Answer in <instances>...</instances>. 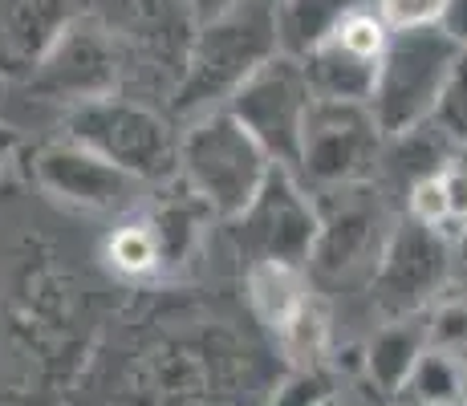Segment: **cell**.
Here are the masks:
<instances>
[{
    "instance_id": "1",
    "label": "cell",
    "mask_w": 467,
    "mask_h": 406,
    "mask_svg": "<svg viewBox=\"0 0 467 406\" xmlns=\"http://www.w3.org/2000/svg\"><path fill=\"white\" fill-rule=\"evenodd\" d=\"M276 53H281V45H276L268 0H244L232 13L200 25L175 74V94H171L175 119L195 122L212 110H223L236 98V89L256 69H265Z\"/></svg>"
},
{
    "instance_id": "2",
    "label": "cell",
    "mask_w": 467,
    "mask_h": 406,
    "mask_svg": "<svg viewBox=\"0 0 467 406\" xmlns=\"http://www.w3.org/2000/svg\"><path fill=\"white\" fill-rule=\"evenodd\" d=\"M276 162L228 110L187 122L179 134V179L212 215L236 220L260 195Z\"/></svg>"
},
{
    "instance_id": "3",
    "label": "cell",
    "mask_w": 467,
    "mask_h": 406,
    "mask_svg": "<svg viewBox=\"0 0 467 406\" xmlns=\"http://www.w3.org/2000/svg\"><path fill=\"white\" fill-rule=\"evenodd\" d=\"M66 139L94 151L134 183H167L179 175V134L167 114L134 98H102L66 110Z\"/></svg>"
},
{
    "instance_id": "4",
    "label": "cell",
    "mask_w": 467,
    "mask_h": 406,
    "mask_svg": "<svg viewBox=\"0 0 467 406\" xmlns=\"http://www.w3.org/2000/svg\"><path fill=\"white\" fill-rule=\"evenodd\" d=\"M460 53L463 49L443 29L390 33L370 98V114L386 139H399V134L435 122L439 98L451 81Z\"/></svg>"
},
{
    "instance_id": "5",
    "label": "cell",
    "mask_w": 467,
    "mask_h": 406,
    "mask_svg": "<svg viewBox=\"0 0 467 406\" xmlns=\"http://www.w3.org/2000/svg\"><path fill=\"white\" fill-rule=\"evenodd\" d=\"M228 236L240 260H248V268H309L313 244H317V200L301 187L297 171L273 167L260 195L228 224Z\"/></svg>"
},
{
    "instance_id": "6",
    "label": "cell",
    "mask_w": 467,
    "mask_h": 406,
    "mask_svg": "<svg viewBox=\"0 0 467 406\" xmlns=\"http://www.w3.org/2000/svg\"><path fill=\"white\" fill-rule=\"evenodd\" d=\"M382 147H386V134L374 122L370 106L313 98L305 134H301L297 175L309 179L317 192L366 183L374 175V167H379Z\"/></svg>"
},
{
    "instance_id": "7",
    "label": "cell",
    "mask_w": 467,
    "mask_h": 406,
    "mask_svg": "<svg viewBox=\"0 0 467 406\" xmlns=\"http://www.w3.org/2000/svg\"><path fill=\"white\" fill-rule=\"evenodd\" d=\"M309 106H313V89H309V78H305L301 61L276 53L265 69H256V74L236 89V98H232L223 110L268 151V159H273L276 167L297 171Z\"/></svg>"
},
{
    "instance_id": "8",
    "label": "cell",
    "mask_w": 467,
    "mask_h": 406,
    "mask_svg": "<svg viewBox=\"0 0 467 406\" xmlns=\"http://www.w3.org/2000/svg\"><path fill=\"white\" fill-rule=\"evenodd\" d=\"M313 200H317V244L309 268L329 281L354 276L358 268H370L374 276V265L390 240L379 187L366 179V183L326 187Z\"/></svg>"
},
{
    "instance_id": "9",
    "label": "cell",
    "mask_w": 467,
    "mask_h": 406,
    "mask_svg": "<svg viewBox=\"0 0 467 406\" xmlns=\"http://www.w3.org/2000/svg\"><path fill=\"white\" fill-rule=\"evenodd\" d=\"M25 86L66 110L114 98L122 86V41L98 16H78Z\"/></svg>"
},
{
    "instance_id": "10",
    "label": "cell",
    "mask_w": 467,
    "mask_h": 406,
    "mask_svg": "<svg viewBox=\"0 0 467 406\" xmlns=\"http://www.w3.org/2000/svg\"><path fill=\"white\" fill-rule=\"evenodd\" d=\"M447 273H451V240L407 215L390 228V240L374 265V301L386 318L407 321L427 301H435L439 288L447 285Z\"/></svg>"
},
{
    "instance_id": "11",
    "label": "cell",
    "mask_w": 467,
    "mask_h": 406,
    "mask_svg": "<svg viewBox=\"0 0 467 406\" xmlns=\"http://www.w3.org/2000/svg\"><path fill=\"white\" fill-rule=\"evenodd\" d=\"M29 175L49 200L69 203L78 212H122L142 183H134L127 171L110 167L98 159L94 151L78 147V142H45L33 151Z\"/></svg>"
},
{
    "instance_id": "12",
    "label": "cell",
    "mask_w": 467,
    "mask_h": 406,
    "mask_svg": "<svg viewBox=\"0 0 467 406\" xmlns=\"http://www.w3.org/2000/svg\"><path fill=\"white\" fill-rule=\"evenodd\" d=\"M78 16V0H0V78L25 86Z\"/></svg>"
},
{
    "instance_id": "13",
    "label": "cell",
    "mask_w": 467,
    "mask_h": 406,
    "mask_svg": "<svg viewBox=\"0 0 467 406\" xmlns=\"http://www.w3.org/2000/svg\"><path fill=\"white\" fill-rule=\"evenodd\" d=\"M98 21L119 41H130L134 49L179 66L195 33L187 0H98Z\"/></svg>"
},
{
    "instance_id": "14",
    "label": "cell",
    "mask_w": 467,
    "mask_h": 406,
    "mask_svg": "<svg viewBox=\"0 0 467 406\" xmlns=\"http://www.w3.org/2000/svg\"><path fill=\"white\" fill-rule=\"evenodd\" d=\"M379 61L382 57H366V53L349 49L337 37H329L321 49H313L301 61L305 78H309L313 98L321 102H362L370 106L374 98V81H379Z\"/></svg>"
},
{
    "instance_id": "15",
    "label": "cell",
    "mask_w": 467,
    "mask_h": 406,
    "mask_svg": "<svg viewBox=\"0 0 467 406\" xmlns=\"http://www.w3.org/2000/svg\"><path fill=\"white\" fill-rule=\"evenodd\" d=\"M358 0H273L276 45L285 57L305 61L341 29L349 13H358Z\"/></svg>"
},
{
    "instance_id": "16",
    "label": "cell",
    "mask_w": 467,
    "mask_h": 406,
    "mask_svg": "<svg viewBox=\"0 0 467 406\" xmlns=\"http://www.w3.org/2000/svg\"><path fill=\"white\" fill-rule=\"evenodd\" d=\"M248 301H253L256 318L265 321L276 338H285V333L317 305L305 268H285V265L248 268Z\"/></svg>"
},
{
    "instance_id": "17",
    "label": "cell",
    "mask_w": 467,
    "mask_h": 406,
    "mask_svg": "<svg viewBox=\"0 0 467 406\" xmlns=\"http://www.w3.org/2000/svg\"><path fill=\"white\" fill-rule=\"evenodd\" d=\"M379 162L386 167V175L402 187V195H407L415 183L443 175L447 167L467 162V159L460 155V147H455L435 122H427V126H419V130L399 134V139H386Z\"/></svg>"
},
{
    "instance_id": "18",
    "label": "cell",
    "mask_w": 467,
    "mask_h": 406,
    "mask_svg": "<svg viewBox=\"0 0 467 406\" xmlns=\"http://www.w3.org/2000/svg\"><path fill=\"white\" fill-rule=\"evenodd\" d=\"M423 354H427V329H419L410 321H390L366 346V374L382 394L394 399L407 386V378L415 374Z\"/></svg>"
},
{
    "instance_id": "19",
    "label": "cell",
    "mask_w": 467,
    "mask_h": 406,
    "mask_svg": "<svg viewBox=\"0 0 467 406\" xmlns=\"http://www.w3.org/2000/svg\"><path fill=\"white\" fill-rule=\"evenodd\" d=\"M394 399H399V406H463L467 370L455 354H443V349L427 346L415 374L407 378V386H402Z\"/></svg>"
},
{
    "instance_id": "20",
    "label": "cell",
    "mask_w": 467,
    "mask_h": 406,
    "mask_svg": "<svg viewBox=\"0 0 467 406\" xmlns=\"http://www.w3.org/2000/svg\"><path fill=\"white\" fill-rule=\"evenodd\" d=\"M106 260H110L114 273L130 276V281L150 276V273L163 268V248H159V236H155V228H150L147 215L110 232V240H106Z\"/></svg>"
},
{
    "instance_id": "21",
    "label": "cell",
    "mask_w": 467,
    "mask_h": 406,
    "mask_svg": "<svg viewBox=\"0 0 467 406\" xmlns=\"http://www.w3.org/2000/svg\"><path fill=\"white\" fill-rule=\"evenodd\" d=\"M435 126L460 147V155L467 159V49L460 53V61H455V69H451V81H447L443 98H439Z\"/></svg>"
},
{
    "instance_id": "22",
    "label": "cell",
    "mask_w": 467,
    "mask_h": 406,
    "mask_svg": "<svg viewBox=\"0 0 467 406\" xmlns=\"http://www.w3.org/2000/svg\"><path fill=\"white\" fill-rule=\"evenodd\" d=\"M337 399L334 390V374L326 366H297L281 386L273 390L268 406H321Z\"/></svg>"
},
{
    "instance_id": "23",
    "label": "cell",
    "mask_w": 467,
    "mask_h": 406,
    "mask_svg": "<svg viewBox=\"0 0 467 406\" xmlns=\"http://www.w3.org/2000/svg\"><path fill=\"white\" fill-rule=\"evenodd\" d=\"M374 13L390 33H410V29H439L447 13V0H379Z\"/></svg>"
},
{
    "instance_id": "24",
    "label": "cell",
    "mask_w": 467,
    "mask_h": 406,
    "mask_svg": "<svg viewBox=\"0 0 467 406\" xmlns=\"http://www.w3.org/2000/svg\"><path fill=\"white\" fill-rule=\"evenodd\" d=\"M427 346L443 349V354H455V358L463 354L467 349V305H460V301L439 305V313L427 325Z\"/></svg>"
},
{
    "instance_id": "25",
    "label": "cell",
    "mask_w": 467,
    "mask_h": 406,
    "mask_svg": "<svg viewBox=\"0 0 467 406\" xmlns=\"http://www.w3.org/2000/svg\"><path fill=\"white\" fill-rule=\"evenodd\" d=\"M439 29L460 45V49H467V0H447V13H443V21H439Z\"/></svg>"
},
{
    "instance_id": "26",
    "label": "cell",
    "mask_w": 467,
    "mask_h": 406,
    "mask_svg": "<svg viewBox=\"0 0 467 406\" xmlns=\"http://www.w3.org/2000/svg\"><path fill=\"white\" fill-rule=\"evenodd\" d=\"M240 5H244V0H187V13H192L195 29H200V25H208V21H215V16L240 8Z\"/></svg>"
},
{
    "instance_id": "27",
    "label": "cell",
    "mask_w": 467,
    "mask_h": 406,
    "mask_svg": "<svg viewBox=\"0 0 467 406\" xmlns=\"http://www.w3.org/2000/svg\"><path fill=\"white\" fill-rule=\"evenodd\" d=\"M16 151H21V139H16V130L8 122H0V179H5V171L13 167Z\"/></svg>"
},
{
    "instance_id": "28",
    "label": "cell",
    "mask_w": 467,
    "mask_h": 406,
    "mask_svg": "<svg viewBox=\"0 0 467 406\" xmlns=\"http://www.w3.org/2000/svg\"><path fill=\"white\" fill-rule=\"evenodd\" d=\"M455 252H460V260H463V268H467V228L460 232V240H455Z\"/></svg>"
},
{
    "instance_id": "29",
    "label": "cell",
    "mask_w": 467,
    "mask_h": 406,
    "mask_svg": "<svg viewBox=\"0 0 467 406\" xmlns=\"http://www.w3.org/2000/svg\"><path fill=\"white\" fill-rule=\"evenodd\" d=\"M321 406H346V402H341V399H329V402H321Z\"/></svg>"
},
{
    "instance_id": "30",
    "label": "cell",
    "mask_w": 467,
    "mask_h": 406,
    "mask_svg": "<svg viewBox=\"0 0 467 406\" xmlns=\"http://www.w3.org/2000/svg\"><path fill=\"white\" fill-rule=\"evenodd\" d=\"M268 5H273V0H268Z\"/></svg>"
}]
</instances>
